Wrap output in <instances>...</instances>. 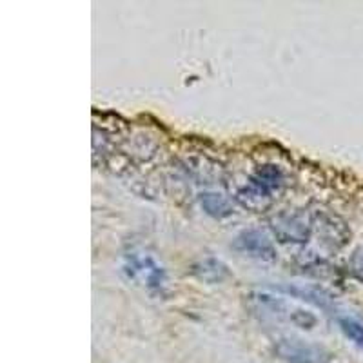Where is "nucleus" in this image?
Returning <instances> with one entry per match:
<instances>
[{"mask_svg": "<svg viewBox=\"0 0 363 363\" xmlns=\"http://www.w3.org/2000/svg\"><path fill=\"white\" fill-rule=\"evenodd\" d=\"M340 329L343 330V335L347 338L354 342L356 345L363 349V325L352 318H340Z\"/></svg>", "mask_w": 363, "mask_h": 363, "instance_id": "6e6552de", "label": "nucleus"}, {"mask_svg": "<svg viewBox=\"0 0 363 363\" xmlns=\"http://www.w3.org/2000/svg\"><path fill=\"white\" fill-rule=\"evenodd\" d=\"M278 199L277 193H272L267 186H264L258 178L251 177V180L244 187H240L235 200L244 207V209L252 211V213H264L272 202Z\"/></svg>", "mask_w": 363, "mask_h": 363, "instance_id": "39448f33", "label": "nucleus"}, {"mask_svg": "<svg viewBox=\"0 0 363 363\" xmlns=\"http://www.w3.org/2000/svg\"><path fill=\"white\" fill-rule=\"evenodd\" d=\"M233 249L245 256H251L262 262H274L277 260V249L269 240L265 233L258 229H249V231L240 233L233 242Z\"/></svg>", "mask_w": 363, "mask_h": 363, "instance_id": "20e7f679", "label": "nucleus"}, {"mask_svg": "<svg viewBox=\"0 0 363 363\" xmlns=\"http://www.w3.org/2000/svg\"><path fill=\"white\" fill-rule=\"evenodd\" d=\"M271 229L280 242L284 244H306L313 233V223L311 218L301 213V211H293V213H281L271 220Z\"/></svg>", "mask_w": 363, "mask_h": 363, "instance_id": "7ed1b4c3", "label": "nucleus"}, {"mask_svg": "<svg viewBox=\"0 0 363 363\" xmlns=\"http://www.w3.org/2000/svg\"><path fill=\"white\" fill-rule=\"evenodd\" d=\"M277 354L287 363H330L333 352L320 343L296 338H281L274 347Z\"/></svg>", "mask_w": 363, "mask_h": 363, "instance_id": "f03ea898", "label": "nucleus"}, {"mask_svg": "<svg viewBox=\"0 0 363 363\" xmlns=\"http://www.w3.org/2000/svg\"><path fill=\"white\" fill-rule=\"evenodd\" d=\"M193 274L207 284H220L229 277V267L222 260L216 258H206L193 265Z\"/></svg>", "mask_w": 363, "mask_h": 363, "instance_id": "423d86ee", "label": "nucleus"}, {"mask_svg": "<svg viewBox=\"0 0 363 363\" xmlns=\"http://www.w3.org/2000/svg\"><path fill=\"white\" fill-rule=\"evenodd\" d=\"M124 272L129 280L138 281L147 291L160 293L165 287V271L153 255L145 251H131L125 255Z\"/></svg>", "mask_w": 363, "mask_h": 363, "instance_id": "f257e3e1", "label": "nucleus"}, {"mask_svg": "<svg viewBox=\"0 0 363 363\" xmlns=\"http://www.w3.org/2000/svg\"><path fill=\"white\" fill-rule=\"evenodd\" d=\"M200 203H202V209L206 211L207 215L213 216V218L216 220H223L227 218V216L233 215L231 202L220 193H213V191L203 193L202 196H200Z\"/></svg>", "mask_w": 363, "mask_h": 363, "instance_id": "0eeeda50", "label": "nucleus"}, {"mask_svg": "<svg viewBox=\"0 0 363 363\" xmlns=\"http://www.w3.org/2000/svg\"><path fill=\"white\" fill-rule=\"evenodd\" d=\"M349 269L354 274V278H358L359 281H363V247L358 249L354 255L351 256V260H349Z\"/></svg>", "mask_w": 363, "mask_h": 363, "instance_id": "1a4fd4ad", "label": "nucleus"}]
</instances>
